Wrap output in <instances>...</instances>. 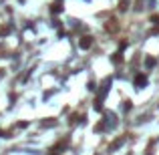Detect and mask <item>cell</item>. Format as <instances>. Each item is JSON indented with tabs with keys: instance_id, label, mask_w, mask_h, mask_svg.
<instances>
[{
	"instance_id": "6da1fadb",
	"label": "cell",
	"mask_w": 159,
	"mask_h": 155,
	"mask_svg": "<svg viewBox=\"0 0 159 155\" xmlns=\"http://www.w3.org/2000/svg\"><path fill=\"white\" fill-rule=\"evenodd\" d=\"M91 44H93V38H91V36H83L79 41V48H83V50L91 48Z\"/></svg>"
},
{
	"instance_id": "7a4b0ae2",
	"label": "cell",
	"mask_w": 159,
	"mask_h": 155,
	"mask_svg": "<svg viewBox=\"0 0 159 155\" xmlns=\"http://www.w3.org/2000/svg\"><path fill=\"white\" fill-rule=\"evenodd\" d=\"M145 85H147V77L145 74H137L135 77V87L141 89V87H145Z\"/></svg>"
},
{
	"instance_id": "3957f363",
	"label": "cell",
	"mask_w": 159,
	"mask_h": 155,
	"mask_svg": "<svg viewBox=\"0 0 159 155\" xmlns=\"http://www.w3.org/2000/svg\"><path fill=\"white\" fill-rule=\"evenodd\" d=\"M109 85H111V79H105V83H103V89L99 91V99H103L107 95V91H109Z\"/></svg>"
},
{
	"instance_id": "277c9868",
	"label": "cell",
	"mask_w": 159,
	"mask_h": 155,
	"mask_svg": "<svg viewBox=\"0 0 159 155\" xmlns=\"http://www.w3.org/2000/svg\"><path fill=\"white\" fill-rule=\"evenodd\" d=\"M50 12L53 14H59V12H63V0H57L53 4V8H50Z\"/></svg>"
},
{
	"instance_id": "5b68a950",
	"label": "cell",
	"mask_w": 159,
	"mask_h": 155,
	"mask_svg": "<svg viewBox=\"0 0 159 155\" xmlns=\"http://www.w3.org/2000/svg\"><path fill=\"white\" fill-rule=\"evenodd\" d=\"M123 143H125V137H121V139H117V141L113 143L111 147H109V151H115V149H119L121 145H123Z\"/></svg>"
},
{
	"instance_id": "8992f818",
	"label": "cell",
	"mask_w": 159,
	"mask_h": 155,
	"mask_svg": "<svg viewBox=\"0 0 159 155\" xmlns=\"http://www.w3.org/2000/svg\"><path fill=\"white\" fill-rule=\"evenodd\" d=\"M10 34V26H0V36H6Z\"/></svg>"
},
{
	"instance_id": "52a82bcc",
	"label": "cell",
	"mask_w": 159,
	"mask_h": 155,
	"mask_svg": "<svg viewBox=\"0 0 159 155\" xmlns=\"http://www.w3.org/2000/svg\"><path fill=\"white\" fill-rule=\"evenodd\" d=\"M101 103H103V101H101V99H97V101L93 103V107H95V111H103V105H101Z\"/></svg>"
},
{
	"instance_id": "ba28073f",
	"label": "cell",
	"mask_w": 159,
	"mask_h": 155,
	"mask_svg": "<svg viewBox=\"0 0 159 155\" xmlns=\"http://www.w3.org/2000/svg\"><path fill=\"white\" fill-rule=\"evenodd\" d=\"M145 65H147V68H151L153 65H155V59H151V56H147V59H145Z\"/></svg>"
},
{
	"instance_id": "9c48e42d",
	"label": "cell",
	"mask_w": 159,
	"mask_h": 155,
	"mask_svg": "<svg viewBox=\"0 0 159 155\" xmlns=\"http://www.w3.org/2000/svg\"><path fill=\"white\" fill-rule=\"evenodd\" d=\"M54 125H57L54 119H50V121H42V127H54Z\"/></svg>"
},
{
	"instance_id": "30bf717a",
	"label": "cell",
	"mask_w": 159,
	"mask_h": 155,
	"mask_svg": "<svg viewBox=\"0 0 159 155\" xmlns=\"http://www.w3.org/2000/svg\"><path fill=\"white\" fill-rule=\"evenodd\" d=\"M123 61V56H121V53H117L115 56H113V62H121Z\"/></svg>"
},
{
	"instance_id": "8fae6325",
	"label": "cell",
	"mask_w": 159,
	"mask_h": 155,
	"mask_svg": "<svg viewBox=\"0 0 159 155\" xmlns=\"http://www.w3.org/2000/svg\"><path fill=\"white\" fill-rule=\"evenodd\" d=\"M16 127H18V129H24V127H28V123H26V121H20Z\"/></svg>"
},
{
	"instance_id": "7c38bea8",
	"label": "cell",
	"mask_w": 159,
	"mask_h": 155,
	"mask_svg": "<svg viewBox=\"0 0 159 155\" xmlns=\"http://www.w3.org/2000/svg\"><path fill=\"white\" fill-rule=\"evenodd\" d=\"M123 109H125V111H129V109H131V101H125V105H123Z\"/></svg>"
},
{
	"instance_id": "4fadbf2b",
	"label": "cell",
	"mask_w": 159,
	"mask_h": 155,
	"mask_svg": "<svg viewBox=\"0 0 159 155\" xmlns=\"http://www.w3.org/2000/svg\"><path fill=\"white\" fill-rule=\"evenodd\" d=\"M87 89H89V91H95V89H97V85H95V83H89V87H87Z\"/></svg>"
},
{
	"instance_id": "5bb4252c",
	"label": "cell",
	"mask_w": 159,
	"mask_h": 155,
	"mask_svg": "<svg viewBox=\"0 0 159 155\" xmlns=\"http://www.w3.org/2000/svg\"><path fill=\"white\" fill-rule=\"evenodd\" d=\"M151 22L153 24H159V16H151Z\"/></svg>"
},
{
	"instance_id": "9a60e30c",
	"label": "cell",
	"mask_w": 159,
	"mask_h": 155,
	"mask_svg": "<svg viewBox=\"0 0 159 155\" xmlns=\"http://www.w3.org/2000/svg\"><path fill=\"white\" fill-rule=\"evenodd\" d=\"M0 135H4V133H2V131H0Z\"/></svg>"
},
{
	"instance_id": "2e32d148",
	"label": "cell",
	"mask_w": 159,
	"mask_h": 155,
	"mask_svg": "<svg viewBox=\"0 0 159 155\" xmlns=\"http://www.w3.org/2000/svg\"><path fill=\"white\" fill-rule=\"evenodd\" d=\"M0 77H2V73H0Z\"/></svg>"
}]
</instances>
